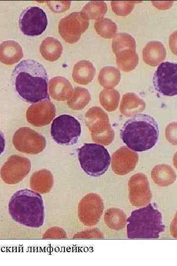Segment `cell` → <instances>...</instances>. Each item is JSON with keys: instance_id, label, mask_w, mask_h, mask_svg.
Instances as JSON below:
<instances>
[{"instance_id": "3", "label": "cell", "mask_w": 177, "mask_h": 266, "mask_svg": "<svg viewBox=\"0 0 177 266\" xmlns=\"http://www.w3.org/2000/svg\"><path fill=\"white\" fill-rule=\"evenodd\" d=\"M8 211L11 218L21 225L38 228L44 224L43 200L35 191L26 189L17 191L10 199Z\"/></svg>"}, {"instance_id": "33", "label": "cell", "mask_w": 177, "mask_h": 266, "mask_svg": "<svg viewBox=\"0 0 177 266\" xmlns=\"http://www.w3.org/2000/svg\"><path fill=\"white\" fill-rule=\"evenodd\" d=\"M5 139L3 133L0 130V155L4 151Z\"/></svg>"}, {"instance_id": "21", "label": "cell", "mask_w": 177, "mask_h": 266, "mask_svg": "<svg viewBox=\"0 0 177 266\" xmlns=\"http://www.w3.org/2000/svg\"><path fill=\"white\" fill-rule=\"evenodd\" d=\"M95 73V68L92 63L87 60H82L74 66L72 77L76 83L86 85L91 81Z\"/></svg>"}, {"instance_id": "28", "label": "cell", "mask_w": 177, "mask_h": 266, "mask_svg": "<svg viewBox=\"0 0 177 266\" xmlns=\"http://www.w3.org/2000/svg\"><path fill=\"white\" fill-rule=\"evenodd\" d=\"M69 99L67 104L69 107L74 110H81L89 102L90 95L85 88L77 87Z\"/></svg>"}, {"instance_id": "31", "label": "cell", "mask_w": 177, "mask_h": 266, "mask_svg": "<svg viewBox=\"0 0 177 266\" xmlns=\"http://www.w3.org/2000/svg\"><path fill=\"white\" fill-rule=\"evenodd\" d=\"M135 1H112L111 7L113 11L118 16H127L129 14L135 3Z\"/></svg>"}, {"instance_id": "32", "label": "cell", "mask_w": 177, "mask_h": 266, "mask_svg": "<svg viewBox=\"0 0 177 266\" xmlns=\"http://www.w3.org/2000/svg\"><path fill=\"white\" fill-rule=\"evenodd\" d=\"M55 3H50L55 6H49V7L55 12H62L67 10L70 6V1H55Z\"/></svg>"}, {"instance_id": "17", "label": "cell", "mask_w": 177, "mask_h": 266, "mask_svg": "<svg viewBox=\"0 0 177 266\" xmlns=\"http://www.w3.org/2000/svg\"><path fill=\"white\" fill-rule=\"evenodd\" d=\"M142 54L143 60L146 64L155 66L165 60L166 51L161 42L151 41L144 47Z\"/></svg>"}, {"instance_id": "2", "label": "cell", "mask_w": 177, "mask_h": 266, "mask_svg": "<svg viewBox=\"0 0 177 266\" xmlns=\"http://www.w3.org/2000/svg\"><path fill=\"white\" fill-rule=\"evenodd\" d=\"M159 134L157 122L146 114L131 117L124 124L120 133L123 142L135 152L146 151L153 147L158 140Z\"/></svg>"}, {"instance_id": "12", "label": "cell", "mask_w": 177, "mask_h": 266, "mask_svg": "<svg viewBox=\"0 0 177 266\" xmlns=\"http://www.w3.org/2000/svg\"><path fill=\"white\" fill-rule=\"evenodd\" d=\"M104 208L102 198L97 194L89 193L84 196L79 203L78 217L85 225L93 226L99 221Z\"/></svg>"}, {"instance_id": "19", "label": "cell", "mask_w": 177, "mask_h": 266, "mask_svg": "<svg viewBox=\"0 0 177 266\" xmlns=\"http://www.w3.org/2000/svg\"><path fill=\"white\" fill-rule=\"evenodd\" d=\"M49 91L53 99L62 101L71 97L73 88L67 79L63 77L57 76L50 80Z\"/></svg>"}, {"instance_id": "9", "label": "cell", "mask_w": 177, "mask_h": 266, "mask_svg": "<svg viewBox=\"0 0 177 266\" xmlns=\"http://www.w3.org/2000/svg\"><path fill=\"white\" fill-rule=\"evenodd\" d=\"M88 26V19L81 12H72L60 20L59 32L66 42L73 44L79 40Z\"/></svg>"}, {"instance_id": "14", "label": "cell", "mask_w": 177, "mask_h": 266, "mask_svg": "<svg viewBox=\"0 0 177 266\" xmlns=\"http://www.w3.org/2000/svg\"><path fill=\"white\" fill-rule=\"evenodd\" d=\"M128 190L129 201L133 206H146L151 200L152 193L149 183L146 176L143 174H136L130 178Z\"/></svg>"}, {"instance_id": "15", "label": "cell", "mask_w": 177, "mask_h": 266, "mask_svg": "<svg viewBox=\"0 0 177 266\" xmlns=\"http://www.w3.org/2000/svg\"><path fill=\"white\" fill-rule=\"evenodd\" d=\"M56 115L54 104L50 100H43L31 104L26 112L28 122L35 127L49 124Z\"/></svg>"}, {"instance_id": "13", "label": "cell", "mask_w": 177, "mask_h": 266, "mask_svg": "<svg viewBox=\"0 0 177 266\" xmlns=\"http://www.w3.org/2000/svg\"><path fill=\"white\" fill-rule=\"evenodd\" d=\"M31 162L26 157L13 155L4 164L1 169L3 181L9 184H14L22 181L29 173Z\"/></svg>"}, {"instance_id": "6", "label": "cell", "mask_w": 177, "mask_h": 266, "mask_svg": "<svg viewBox=\"0 0 177 266\" xmlns=\"http://www.w3.org/2000/svg\"><path fill=\"white\" fill-rule=\"evenodd\" d=\"M112 48L117 65L120 69L129 72L137 66L139 57L136 52V41L130 34L125 33L116 34L112 40Z\"/></svg>"}, {"instance_id": "27", "label": "cell", "mask_w": 177, "mask_h": 266, "mask_svg": "<svg viewBox=\"0 0 177 266\" xmlns=\"http://www.w3.org/2000/svg\"><path fill=\"white\" fill-rule=\"evenodd\" d=\"M145 102L133 93H128L123 96L120 111L124 114L140 111L144 109Z\"/></svg>"}, {"instance_id": "8", "label": "cell", "mask_w": 177, "mask_h": 266, "mask_svg": "<svg viewBox=\"0 0 177 266\" xmlns=\"http://www.w3.org/2000/svg\"><path fill=\"white\" fill-rule=\"evenodd\" d=\"M177 75V63L169 62L161 63L153 75V84L155 90L164 96H176Z\"/></svg>"}, {"instance_id": "5", "label": "cell", "mask_w": 177, "mask_h": 266, "mask_svg": "<svg viewBox=\"0 0 177 266\" xmlns=\"http://www.w3.org/2000/svg\"><path fill=\"white\" fill-rule=\"evenodd\" d=\"M78 157L80 166L88 175L99 177L108 169L111 157L103 145L86 143L78 149Z\"/></svg>"}, {"instance_id": "26", "label": "cell", "mask_w": 177, "mask_h": 266, "mask_svg": "<svg viewBox=\"0 0 177 266\" xmlns=\"http://www.w3.org/2000/svg\"><path fill=\"white\" fill-rule=\"evenodd\" d=\"M107 9V5L104 1H91L84 6L81 12L88 20H97L103 18Z\"/></svg>"}, {"instance_id": "30", "label": "cell", "mask_w": 177, "mask_h": 266, "mask_svg": "<svg viewBox=\"0 0 177 266\" xmlns=\"http://www.w3.org/2000/svg\"><path fill=\"white\" fill-rule=\"evenodd\" d=\"M100 101L102 105L108 111L115 110L118 104L119 94L113 89H105L100 94Z\"/></svg>"}, {"instance_id": "24", "label": "cell", "mask_w": 177, "mask_h": 266, "mask_svg": "<svg viewBox=\"0 0 177 266\" xmlns=\"http://www.w3.org/2000/svg\"><path fill=\"white\" fill-rule=\"evenodd\" d=\"M152 178L154 181L161 186H168L175 181L176 175L172 168L167 165H159L152 170Z\"/></svg>"}, {"instance_id": "10", "label": "cell", "mask_w": 177, "mask_h": 266, "mask_svg": "<svg viewBox=\"0 0 177 266\" xmlns=\"http://www.w3.org/2000/svg\"><path fill=\"white\" fill-rule=\"evenodd\" d=\"M19 25L24 34L37 36L45 31L48 25V20L42 9L38 6H30L21 13Z\"/></svg>"}, {"instance_id": "29", "label": "cell", "mask_w": 177, "mask_h": 266, "mask_svg": "<svg viewBox=\"0 0 177 266\" xmlns=\"http://www.w3.org/2000/svg\"><path fill=\"white\" fill-rule=\"evenodd\" d=\"M94 26L96 33L105 38H112L117 32L116 24L107 18H102L96 20Z\"/></svg>"}, {"instance_id": "7", "label": "cell", "mask_w": 177, "mask_h": 266, "mask_svg": "<svg viewBox=\"0 0 177 266\" xmlns=\"http://www.w3.org/2000/svg\"><path fill=\"white\" fill-rule=\"evenodd\" d=\"M50 132L53 139L58 144L73 145L77 142L81 135V125L74 117L62 114L53 120Z\"/></svg>"}, {"instance_id": "23", "label": "cell", "mask_w": 177, "mask_h": 266, "mask_svg": "<svg viewBox=\"0 0 177 266\" xmlns=\"http://www.w3.org/2000/svg\"><path fill=\"white\" fill-rule=\"evenodd\" d=\"M104 220L106 225L110 229L120 230L126 224V215L121 209L112 207L107 209L105 212Z\"/></svg>"}, {"instance_id": "1", "label": "cell", "mask_w": 177, "mask_h": 266, "mask_svg": "<svg viewBox=\"0 0 177 266\" xmlns=\"http://www.w3.org/2000/svg\"><path fill=\"white\" fill-rule=\"evenodd\" d=\"M12 78L16 92L26 102L35 103L50 100L48 78L43 66L34 60H25L14 68Z\"/></svg>"}, {"instance_id": "4", "label": "cell", "mask_w": 177, "mask_h": 266, "mask_svg": "<svg viewBox=\"0 0 177 266\" xmlns=\"http://www.w3.org/2000/svg\"><path fill=\"white\" fill-rule=\"evenodd\" d=\"M126 222L129 238H158L165 229L161 213L151 203L133 210Z\"/></svg>"}, {"instance_id": "11", "label": "cell", "mask_w": 177, "mask_h": 266, "mask_svg": "<svg viewBox=\"0 0 177 266\" xmlns=\"http://www.w3.org/2000/svg\"><path fill=\"white\" fill-rule=\"evenodd\" d=\"M13 142L19 151L28 154L41 152L46 145L45 137L29 127H22L15 133Z\"/></svg>"}, {"instance_id": "22", "label": "cell", "mask_w": 177, "mask_h": 266, "mask_svg": "<svg viewBox=\"0 0 177 266\" xmlns=\"http://www.w3.org/2000/svg\"><path fill=\"white\" fill-rule=\"evenodd\" d=\"M40 51L42 56L46 60L54 62L61 56L62 46L57 39L48 37L43 40L40 45Z\"/></svg>"}, {"instance_id": "18", "label": "cell", "mask_w": 177, "mask_h": 266, "mask_svg": "<svg viewBox=\"0 0 177 266\" xmlns=\"http://www.w3.org/2000/svg\"><path fill=\"white\" fill-rule=\"evenodd\" d=\"M23 57L21 45L15 41L6 40L0 44V61L8 65L18 62Z\"/></svg>"}, {"instance_id": "20", "label": "cell", "mask_w": 177, "mask_h": 266, "mask_svg": "<svg viewBox=\"0 0 177 266\" xmlns=\"http://www.w3.org/2000/svg\"><path fill=\"white\" fill-rule=\"evenodd\" d=\"M54 184L53 176L48 170L44 169L34 172L30 178V187L41 194L49 192Z\"/></svg>"}, {"instance_id": "16", "label": "cell", "mask_w": 177, "mask_h": 266, "mask_svg": "<svg viewBox=\"0 0 177 266\" xmlns=\"http://www.w3.org/2000/svg\"><path fill=\"white\" fill-rule=\"evenodd\" d=\"M138 160V156L136 153L130 151L126 148L119 149L112 156L113 170L119 175L126 174L134 169Z\"/></svg>"}, {"instance_id": "25", "label": "cell", "mask_w": 177, "mask_h": 266, "mask_svg": "<svg viewBox=\"0 0 177 266\" xmlns=\"http://www.w3.org/2000/svg\"><path fill=\"white\" fill-rule=\"evenodd\" d=\"M120 73L114 66H106L103 67L99 74L98 80L99 83L105 88H112L119 82Z\"/></svg>"}]
</instances>
